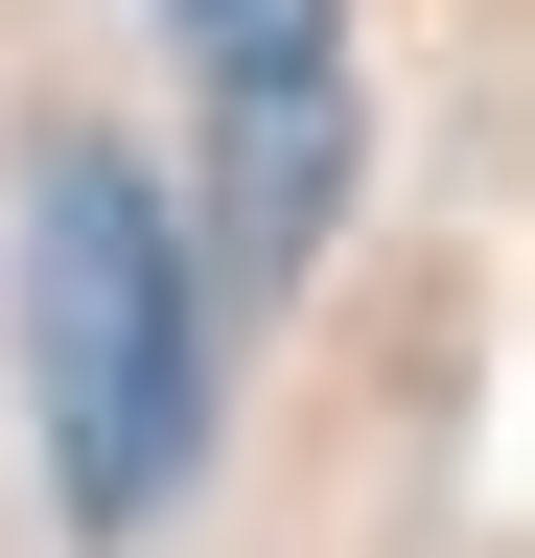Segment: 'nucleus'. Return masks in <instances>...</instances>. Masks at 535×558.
Returning <instances> with one entry per match:
<instances>
[{
	"mask_svg": "<svg viewBox=\"0 0 535 558\" xmlns=\"http://www.w3.org/2000/svg\"><path fill=\"white\" fill-rule=\"evenodd\" d=\"M24 396H47V488L71 535H163L186 442H210V279H186L163 186L117 140H47L24 186Z\"/></svg>",
	"mask_w": 535,
	"mask_h": 558,
	"instance_id": "1",
	"label": "nucleus"
},
{
	"mask_svg": "<svg viewBox=\"0 0 535 558\" xmlns=\"http://www.w3.org/2000/svg\"><path fill=\"white\" fill-rule=\"evenodd\" d=\"M163 24H186L210 94H326L350 70V0H163Z\"/></svg>",
	"mask_w": 535,
	"mask_h": 558,
	"instance_id": "2",
	"label": "nucleus"
}]
</instances>
